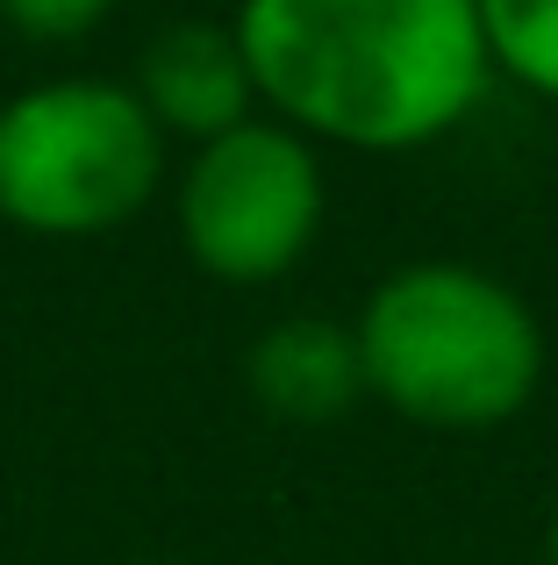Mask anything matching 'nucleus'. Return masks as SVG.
Here are the masks:
<instances>
[{
	"mask_svg": "<svg viewBox=\"0 0 558 565\" xmlns=\"http://www.w3.org/2000/svg\"><path fill=\"white\" fill-rule=\"evenodd\" d=\"M237 51L258 108L336 151H422L494 79L473 0H237Z\"/></svg>",
	"mask_w": 558,
	"mask_h": 565,
	"instance_id": "f257e3e1",
	"label": "nucleus"
},
{
	"mask_svg": "<svg viewBox=\"0 0 558 565\" xmlns=\"http://www.w3.org/2000/svg\"><path fill=\"white\" fill-rule=\"evenodd\" d=\"M244 386L272 423H301V429L336 423L365 394L358 337H351V322H330V316H279L272 330L251 337Z\"/></svg>",
	"mask_w": 558,
	"mask_h": 565,
	"instance_id": "423d86ee",
	"label": "nucleus"
},
{
	"mask_svg": "<svg viewBox=\"0 0 558 565\" xmlns=\"http://www.w3.org/2000/svg\"><path fill=\"white\" fill-rule=\"evenodd\" d=\"M322 215H330L322 151L272 115H251L215 143H194V158L172 180V222H180L186 258L223 287L287 279L315 250Z\"/></svg>",
	"mask_w": 558,
	"mask_h": 565,
	"instance_id": "20e7f679",
	"label": "nucleus"
},
{
	"mask_svg": "<svg viewBox=\"0 0 558 565\" xmlns=\"http://www.w3.org/2000/svg\"><path fill=\"white\" fill-rule=\"evenodd\" d=\"M365 394L416 429H502L545 386V322L516 279L465 258H416L358 301Z\"/></svg>",
	"mask_w": 558,
	"mask_h": 565,
	"instance_id": "f03ea898",
	"label": "nucleus"
},
{
	"mask_svg": "<svg viewBox=\"0 0 558 565\" xmlns=\"http://www.w3.org/2000/svg\"><path fill=\"white\" fill-rule=\"evenodd\" d=\"M137 100L151 108V122L186 143H215L223 129L251 122L258 108V86H251V65L237 51V29L229 22H208V14H180L165 22L151 43L137 51Z\"/></svg>",
	"mask_w": 558,
	"mask_h": 565,
	"instance_id": "39448f33",
	"label": "nucleus"
},
{
	"mask_svg": "<svg viewBox=\"0 0 558 565\" xmlns=\"http://www.w3.org/2000/svg\"><path fill=\"white\" fill-rule=\"evenodd\" d=\"M494 72L530 86L537 100H558V0H473Z\"/></svg>",
	"mask_w": 558,
	"mask_h": 565,
	"instance_id": "0eeeda50",
	"label": "nucleus"
},
{
	"mask_svg": "<svg viewBox=\"0 0 558 565\" xmlns=\"http://www.w3.org/2000/svg\"><path fill=\"white\" fill-rule=\"evenodd\" d=\"M115 14V0H0V29L29 43H79Z\"/></svg>",
	"mask_w": 558,
	"mask_h": 565,
	"instance_id": "6e6552de",
	"label": "nucleus"
},
{
	"mask_svg": "<svg viewBox=\"0 0 558 565\" xmlns=\"http://www.w3.org/2000/svg\"><path fill=\"white\" fill-rule=\"evenodd\" d=\"M545 565H558V509H551V523H545Z\"/></svg>",
	"mask_w": 558,
	"mask_h": 565,
	"instance_id": "1a4fd4ad",
	"label": "nucleus"
},
{
	"mask_svg": "<svg viewBox=\"0 0 558 565\" xmlns=\"http://www.w3.org/2000/svg\"><path fill=\"white\" fill-rule=\"evenodd\" d=\"M165 186V129L129 79H36L0 100V222L51 244L108 236Z\"/></svg>",
	"mask_w": 558,
	"mask_h": 565,
	"instance_id": "7ed1b4c3",
	"label": "nucleus"
}]
</instances>
